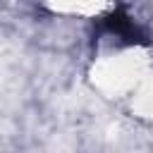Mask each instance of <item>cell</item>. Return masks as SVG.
<instances>
[{
  "label": "cell",
  "mask_w": 153,
  "mask_h": 153,
  "mask_svg": "<svg viewBox=\"0 0 153 153\" xmlns=\"http://www.w3.org/2000/svg\"><path fill=\"white\" fill-rule=\"evenodd\" d=\"M151 60L136 50V48H124L110 55H103L93 65V84L96 88L108 96V98H129L131 91L141 84V79L148 74Z\"/></svg>",
  "instance_id": "cell-1"
},
{
  "label": "cell",
  "mask_w": 153,
  "mask_h": 153,
  "mask_svg": "<svg viewBox=\"0 0 153 153\" xmlns=\"http://www.w3.org/2000/svg\"><path fill=\"white\" fill-rule=\"evenodd\" d=\"M43 2L53 12L74 17H96L112 5V0H43Z\"/></svg>",
  "instance_id": "cell-2"
},
{
  "label": "cell",
  "mask_w": 153,
  "mask_h": 153,
  "mask_svg": "<svg viewBox=\"0 0 153 153\" xmlns=\"http://www.w3.org/2000/svg\"><path fill=\"white\" fill-rule=\"evenodd\" d=\"M127 100H129V108L134 115L153 120V67L148 69V74L141 79V84L131 91V96Z\"/></svg>",
  "instance_id": "cell-3"
}]
</instances>
